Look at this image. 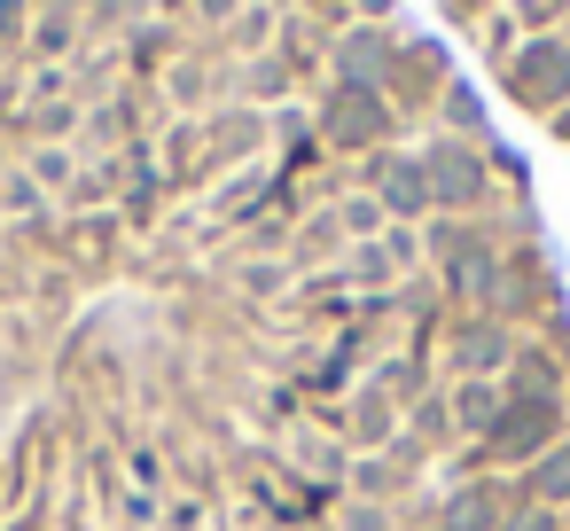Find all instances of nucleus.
<instances>
[{
    "label": "nucleus",
    "instance_id": "nucleus-1",
    "mask_svg": "<svg viewBox=\"0 0 570 531\" xmlns=\"http://www.w3.org/2000/svg\"><path fill=\"white\" fill-rule=\"evenodd\" d=\"M313 134L328 157H375V149H399L406 141V118L383 102V87H352V79H321L313 95Z\"/></svg>",
    "mask_w": 570,
    "mask_h": 531
},
{
    "label": "nucleus",
    "instance_id": "nucleus-2",
    "mask_svg": "<svg viewBox=\"0 0 570 531\" xmlns=\"http://www.w3.org/2000/svg\"><path fill=\"white\" fill-rule=\"evenodd\" d=\"M414 157H422L430 204H438L445 219H492V212H500V180H492V165H484V149H476V141L422 134V141H414Z\"/></svg>",
    "mask_w": 570,
    "mask_h": 531
},
{
    "label": "nucleus",
    "instance_id": "nucleus-3",
    "mask_svg": "<svg viewBox=\"0 0 570 531\" xmlns=\"http://www.w3.org/2000/svg\"><path fill=\"white\" fill-rule=\"evenodd\" d=\"M570 437V399H508L500 406V422L476 437L484 453H492V469L500 476H523L547 445H562Z\"/></svg>",
    "mask_w": 570,
    "mask_h": 531
},
{
    "label": "nucleus",
    "instance_id": "nucleus-4",
    "mask_svg": "<svg viewBox=\"0 0 570 531\" xmlns=\"http://www.w3.org/2000/svg\"><path fill=\"white\" fill-rule=\"evenodd\" d=\"M500 95H508V110H523V118H554V110H570V40L562 32H547V40H523V56L492 79Z\"/></svg>",
    "mask_w": 570,
    "mask_h": 531
},
{
    "label": "nucleus",
    "instance_id": "nucleus-5",
    "mask_svg": "<svg viewBox=\"0 0 570 531\" xmlns=\"http://www.w3.org/2000/svg\"><path fill=\"white\" fill-rule=\"evenodd\" d=\"M515 360V328L484 313H453L438 336V383H500Z\"/></svg>",
    "mask_w": 570,
    "mask_h": 531
},
{
    "label": "nucleus",
    "instance_id": "nucleus-6",
    "mask_svg": "<svg viewBox=\"0 0 570 531\" xmlns=\"http://www.w3.org/2000/svg\"><path fill=\"white\" fill-rule=\"evenodd\" d=\"M352 188H367V196L383 204V219H391V227H430V219H438L430 180H422V157H414L406 141H399V149L360 157V165H352Z\"/></svg>",
    "mask_w": 570,
    "mask_h": 531
},
{
    "label": "nucleus",
    "instance_id": "nucleus-7",
    "mask_svg": "<svg viewBox=\"0 0 570 531\" xmlns=\"http://www.w3.org/2000/svg\"><path fill=\"white\" fill-rule=\"evenodd\" d=\"M445 79H453V63H445V40H430V32H414L406 48H399V63H391V79H383V102L406 118V134H430V110H438V95H445Z\"/></svg>",
    "mask_w": 570,
    "mask_h": 531
},
{
    "label": "nucleus",
    "instance_id": "nucleus-8",
    "mask_svg": "<svg viewBox=\"0 0 570 531\" xmlns=\"http://www.w3.org/2000/svg\"><path fill=\"white\" fill-rule=\"evenodd\" d=\"M422 24L399 9V24H352V32H336V48H328V79H352V87H383L391 79V63H399V48L414 40Z\"/></svg>",
    "mask_w": 570,
    "mask_h": 531
},
{
    "label": "nucleus",
    "instance_id": "nucleus-9",
    "mask_svg": "<svg viewBox=\"0 0 570 531\" xmlns=\"http://www.w3.org/2000/svg\"><path fill=\"white\" fill-rule=\"evenodd\" d=\"M399 430H406L399 399H391L383 383H367V375H360V383L344 391V445H352V453H383Z\"/></svg>",
    "mask_w": 570,
    "mask_h": 531
},
{
    "label": "nucleus",
    "instance_id": "nucleus-10",
    "mask_svg": "<svg viewBox=\"0 0 570 531\" xmlns=\"http://www.w3.org/2000/svg\"><path fill=\"white\" fill-rule=\"evenodd\" d=\"M500 399H570V360L547 336H515V360L500 375Z\"/></svg>",
    "mask_w": 570,
    "mask_h": 531
},
{
    "label": "nucleus",
    "instance_id": "nucleus-11",
    "mask_svg": "<svg viewBox=\"0 0 570 531\" xmlns=\"http://www.w3.org/2000/svg\"><path fill=\"white\" fill-rule=\"evenodd\" d=\"M87 48H95L87 0H40L32 9V63H79Z\"/></svg>",
    "mask_w": 570,
    "mask_h": 531
},
{
    "label": "nucleus",
    "instance_id": "nucleus-12",
    "mask_svg": "<svg viewBox=\"0 0 570 531\" xmlns=\"http://www.w3.org/2000/svg\"><path fill=\"white\" fill-rule=\"evenodd\" d=\"M344 250H352V243H344V227H336V204H313V212L289 227V250H282V258H289V266H297V282H305V274L344 266Z\"/></svg>",
    "mask_w": 570,
    "mask_h": 531
},
{
    "label": "nucleus",
    "instance_id": "nucleus-13",
    "mask_svg": "<svg viewBox=\"0 0 570 531\" xmlns=\"http://www.w3.org/2000/svg\"><path fill=\"white\" fill-rule=\"evenodd\" d=\"M282 461H289L297 476L328 484V492H344V476H352V445H344V437H328V430H313V422H289Z\"/></svg>",
    "mask_w": 570,
    "mask_h": 531
},
{
    "label": "nucleus",
    "instance_id": "nucleus-14",
    "mask_svg": "<svg viewBox=\"0 0 570 531\" xmlns=\"http://www.w3.org/2000/svg\"><path fill=\"white\" fill-rule=\"evenodd\" d=\"M430 134H453V141H476V149L492 141V110H484V95H476V87H469L461 71L445 79V95H438V110H430Z\"/></svg>",
    "mask_w": 570,
    "mask_h": 531
},
{
    "label": "nucleus",
    "instance_id": "nucleus-15",
    "mask_svg": "<svg viewBox=\"0 0 570 531\" xmlns=\"http://www.w3.org/2000/svg\"><path fill=\"white\" fill-rule=\"evenodd\" d=\"M274 56H282V63L297 71V87H305V95L321 87V63H328V40H321V32L305 24V9H297V0H282V32H274Z\"/></svg>",
    "mask_w": 570,
    "mask_h": 531
},
{
    "label": "nucleus",
    "instance_id": "nucleus-16",
    "mask_svg": "<svg viewBox=\"0 0 570 531\" xmlns=\"http://www.w3.org/2000/svg\"><path fill=\"white\" fill-rule=\"evenodd\" d=\"M118 48H126V63H134L141 79H165V71H173V63H180V56H188L196 40H188L180 24H165V17H149V24H134V32H126Z\"/></svg>",
    "mask_w": 570,
    "mask_h": 531
},
{
    "label": "nucleus",
    "instance_id": "nucleus-17",
    "mask_svg": "<svg viewBox=\"0 0 570 531\" xmlns=\"http://www.w3.org/2000/svg\"><path fill=\"white\" fill-rule=\"evenodd\" d=\"M406 437H414V445H430V461H438V453H453V445H476V437H461V430H453V399H445V383H438L430 399H414V406H406Z\"/></svg>",
    "mask_w": 570,
    "mask_h": 531
},
{
    "label": "nucleus",
    "instance_id": "nucleus-18",
    "mask_svg": "<svg viewBox=\"0 0 570 531\" xmlns=\"http://www.w3.org/2000/svg\"><path fill=\"white\" fill-rule=\"evenodd\" d=\"M515 484H523V500H531V508L570 515V437H562V445H547V453H539V461H531Z\"/></svg>",
    "mask_w": 570,
    "mask_h": 531
},
{
    "label": "nucleus",
    "instance_id": "nucleus-19",
    "mask_svg": "<svg viewBox=\"0 0 570 531\" xmlns=\"http://www.w3.org/2000/svg\"><path fill=\"white\" fill-rule=\"evenodd\" d=\"M17 165H24V173H32V180H40L48 196H71V180L87 173V157H79L71 141H32V149H24Z\"/></svg>",
    "mask_w": 570,
    "mask_h": 531
},
{
    "label": "nucleus",
    "instance_id": "nucleus-20",
    "mask_svg": "<svg viewBox=\"0 0 570 531\" xmlns=\"http://www.w3.org/2000/svg\"><path fill=\"white\" fill-rule=\"evenodd\" d=\"M235 282H243V305L258 313V305H282V297L297 289V266H289L282 250H266V258H243V274H235Z\"/></svg>",
    "mask_w": 570,
    "mask_h": 531
},
{
    "label": "nucleus",
    "instance_id": "nucleus-21",
    "mask_svg": "<svg viewBox=\"0 0 570 531\" xmlns=\"http://www.w3.org/2000/svg\"><path fill=\"white\" fill-rule=\"evenodd\" d=\"M445 399H453V430L461 437H484L492 422H500V383H445Z\"/></svg>",
    "mask_w": 570,
    "mask_h": 531
},
{
    "label": "nucleus",
    "instance_id": "nucleus-22",
    "mask_svg": "<svg viewBox=\"0 0 570 531\" xmlns=\"http://www.w3.org/2000/svg\"><path fill=\"white\" fill-rule=\"evenodd\" d=\"M476 48H484V71H492V79H500V71L523 56V24L508 17V0H500V9H492L484 24H476Z\"/></svg>",
    "mask_w": 570,
    "mask_h": 531
},
{
    "label": "nucleus",
    "instance_id": "nucleus-23",
    "mask_svg": "<svg viewBox=\"0 0 570 531\" xmlns=\"http://www.w3.org/2000/svg\"><path fill=\"white\" fill-rule=\"evenodd\" d=\"M48 204H56V196H48V188H40V180H32V173H24L17 157H9V165H0V212H9L17 227H24V219H40Z\"/></svg>",
    "mask_w": 570,
    "mask_h": 531
},
{
    "label": "nucleus",
    "instance_id": "nucleus-24",
    "mask_svg": "<svg viewBox=\"0 0 570 531\" xmlns=\"http://www.w3.org/2000/svg\"><path fill=\"white\" fill-rule=\"evenodd\" d=\"M336 227H344V243H375L391 219H383V204H375L367 188H344V196H336Z\"/></svg>",
    "mask_w": 570,
    "mask_h": 531
},
{
    "label": "nucleus",
    "instance_id": "nucleus-25",
    "mask_svg": "<svg viewBox=\"0 0 570 531\" xmlns=\"http://www.w3.org/2000/svg\"><path fill=\"white\" fill-rule=\"evenodd\" d=\"M71 102V63H24V110Z\"/></svg>",
    "mask_w": 570,
    "mask_h": 531
},
{
    "label": "nucleus",
    "instance_id": "nucleus-26",
    "mask_svg": "<svg viewBox=\"0 0 570 531\" xmlns=\"http://www.w3.org/2000/svg\"><path fill=\"white\" fill-rule=\"evenodd\" d=\"M243 9H250V0H196V9H188V40H204V48H212V40H227Z\"/></svg>",
    "mask_w": 570,
    "mask_h": 531
},
{
    "label": "nucleus",
    "instance_id": "nucleus-27",
    "mask_svg": "<svg viewBox=\"0 0 570 531\" xmlns=\"http://www.w3.org/2000/svg\"><path fill=\"white\" fill-rule=\"evenodd\" d=\"M328 531H399V508H383V500H336V515H328Z\"/></svg>",
    "mask_w": 570,
    "mask_h": 531
},
{
    "label": "nucleus",
    "instance_id": "nucleus-28",
    "mask_svg": "<svg viewBox=\"0 0 570 531\" xmlns=\"http://www.w3.org/2000/svg\"><path fill=\"white\" fill-rule=\"evenodd\" d=\"M297 9H305V24H313L328 48H336V32H352V24H360V17H352V0H297Z\"/></svg>",
    "mask_w": 570,
    "mask_h": 531
},
{
    "label": "nucleus",
    "instance_id": "nucleus-29",
    "mask_svg": "<svg viewBox=\"0 0 570 531\" xmlns=\"http://www.w3.org/2000/svg\"><path fill=\"white\" fill-rule=\"evenodd\" d=\"M438 9H445V24H453V32H476V24L500 9V0H438Z\"/></svg>",
    "mask_w": 570,
    "mask_h": 531
},
{
    "label": "nucleus",
    "instance_id": "nucleus-30",
    "mask_svg": "<svg viewBox=\"0 0 570 531\" xmlns=\"http://www.w3.org/2000/svg\"><path fill=\"white\" fill-rule=\"evenodd\" d=\"M508 531H570V523H562V515H554V508H523V515H515V523H508Z\"/></svg>",
    "mask_w": 570,
    "mask_h": 531
},
{
    "label": "nucleus",
    "instance_id": "nucleus-31",
    "mask_svg": "<svg viewBox=\"0 0 570 531\" xmlns=\"http://www.w3.org/2000/svg\"><path fill=\"white\" fill-rule=\"evenodd\" d=\"M360 24H399V0H352Z\"/></svg>",
    "mask_w": 570,
    "mask_h": 531
},
{
    "label": "nucleus",
    "instance_id": "nucleus-32",
    "mask_svg": "<svg viewBox=\"0 0 570 531\" xmlns=\"http://www.w3.org/2000/svg\"><path fill=\"white\" fill-rule=\"evenodd\" d=\"M188 9H196V0H157V17H165V24H180V32H188Z\"/></svg>",
    "mask_w": 570,
    "mask_h": 531
},
{
    "label": "nucleus",
    "instance_id": "nucleus-33",
    "mask_svg": "<svg viewBox=\"0 0 570 531\" xmlns=\"http://www.w3.org/2000/svg\"><path fill=\"white\" fill-rule=\"evenodd\" d=\"M547 134H554V141L570 149V110H554V118H547Z\"/></svg>",
    "mask_w": 570,
    "mask_h": 531
},
{
    "label": "nucleus",
    "instance_id": "nucleus-34",
    "mask_svg": "<svg viewBox=\"0 0 570 531\" xmlns=\"http://www.w3.org/2000/svg\"><path fill=\"white\" fill-rule=\"evenodd\" d=\"M562 40H570V17H562Z\"/></svg>",
    "mask_w": 570,
    "mask_h": 531
}]
</instances>
